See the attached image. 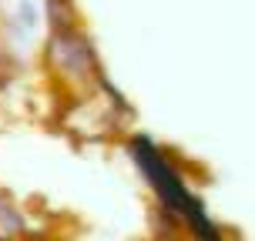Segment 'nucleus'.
I'll use <instances>...</instances> for the list:
<instances>
[{
  "mask_svg": "<svg viewBox=\"0 0 255 241\" xmlns=\"http://www.w3.org/2000/svg\"><path fill=\"white\" fill-rule=\"evenodd\" d=\"M17 13H20V20H27V27H34V24H37V7H34L30 0H24V3L17 7Z\"/></svg>",
  "mask_w": 255,
  "mask_h": 241,
  "instance_id": "1",
  "label": "nucleus"
}]
</instances>
